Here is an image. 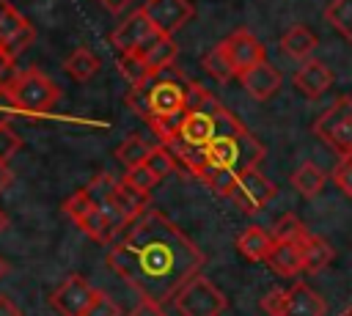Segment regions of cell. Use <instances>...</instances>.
<instances>
[{"label": "cell", "instance_id": "6da1fadb", "mask_svg": "<svg viewBox=\"0 0 352 316\" xmlns=\"http://www.w3.org/2000/svg\"><path fill=\"white\" fill-rule=\"evenodd\" d=\"M204 264L201 247L157 209H146L132 220L107 250V267L140 291L143 300L160 305L201 275Z\"/></svg>", "mask_w": 352, "mask_h": 316}, {"label": "cell", "instance_id": "7a4b0ae2", "mask_svg": "<svg viewBox=\"0 0 352 316\" xmlns=\"http://www.w3.org/2000/svg\"><path fill=\"white\" fill-rule=\"evenodd\" d=\"M126 102L146 121L162 118V115H182L184 102H187V82L160 71V74H151L148 80H143L140 85H135L126 93Z\"/></svg>", "mask_w": 352, "mask_h": 316}, {"label": "cell", "instance_id": "3957f363", "mask_svg": "<svg viewBox=\"0 0 352 316\" xmlns=\"http://www.w3.org/2000/svg\"><path fill=\"white\" fill-rule=\"evenodd\" d=\"M8 107L19 110V113H28V115H41V113H50L60 96L58 85L36 66L30 69H22L16 71L6 85H0Z\"/></svg>", "mask_w": 352, "mask_h": 316}, {"label": "cell", "instance_id": "277c9868", "mask_svg": "<svg viewBox=\"0 0 352 316\" xmlns=\"http://www.w3.org/2000/svg\"><path fill=\"white\" fill-rule=\"evenodd\" d=\"M206 151H209V165L212 168H223V170H234V173L256 168L264 159V146L242 124L236 129L214 137L206 146Z\"/></svg>", "mask_w": 352, "mask_h": 316}, {"label": "cell", "instance_id": "5b68a950", "mask_svg": "<svg viewBox=\"0 0 352 316\" xmlns=\"http://www.w3.org/2000/svg\"><path fill=\"white\" fill-rule=\"evenodd\" d=\"M236 126H239V121L214 99V102L206 104V107L184 110L179 137H182L184 143H190V146L206 148L214 137H220V135H226V132H231V129H236Z\"/></svg>", "mask_w": 352, "mask_h": 316}, {"label": "cell", "instance_id": "8992f818", "mask_svg": "<svg viewBox=\"0 0 352 316\" xmlns=\"http://www.w3.org/2000/svg\"><path fill=\"white\" fill-rule=\"evenodd\" d=\"M314 135L324 140L336 154L352 157V96H338L314 121Z\"/></svg>", "mask_w": 352, "mask_h": 316}, {"label": "cell", "instance_id": "52a82bcc", "mask_svg": "<svg viewBox=\"0 0 352 316\" xmlns=\"http://www.w3.org/2000/svg\"><path fill=\"white\" fill-rule=\"evenodd\" d=\"M173 305L179 316H220L228 302H226V294L206 275H195L173 297Z\"/></svg>", "mask_w": 352, "mask_h": 316}, {"label": "cell", "instance_id": "ba28073f", "mask_svg": "<svg viewBox=\"0 0 352 316\" xmlns=\"http://www.w3.org/2000/svg\"><path fill=\"white\" fill-rule=\"evenodd\" d=\"M63 212H66V217L88 236V239H94V242H102V245H113L116 242V228L110 225V220L94 206V201L88 198V192L85 190H77L74 195H69L66 201H63Z\"/></svg>", "mask_w": 352, "mask_h": 316}, {"label": "cell", "instance_id": "9c48e42d", "mask_svg": "<svg viewBox=\"0 0 352 316\" xmlns=\"http://www.w3.org/2000/svg\"><path fill=\"white\" fill-rule=\"evenodd\" d=\"M165 33L157 30V25L146 16V11H135L129 14L110 36V41L118 47V52H138V55H146Z\"/></svg>", "mask_w": 352, "mask_h": 316}, {"label": "cell", "instance_id": "30bf717a", "mask_svg": "<svg viewBox=\"0 0 352 316\" xmlns=\"http://www.w3.org/2000/svg\"><path fill=\"white\" fill-rule=\"evenodd\" d=\"M220 47H223L226 58L231 60L236 77H242V74L250 71L253 66L264 63V44H261L248 27L231 30V36H226V38L220 41Z\"/></svg>", "mask_w": 352, "mask_h": 316}, {"label": "cell", "instance_id": "8fae6325", "mask_svg": "<svg viewBox=\"0 0 352 316\" xmlns=\"http://www.w3.org/2000/svg\"><path fill=\"white\" fill-rule=\"evenodd\" d=\"M275 195H278V187L258 168H248L236 176V192L231 201H236L245 214H253V212L264 209Z\"/></svg>", "mask_w": 352, "mask_h": 316}, {"label": "cell", "instance_id": "7c38bea8", "mask_svg": "<svg viewBox=\"0 0 352 316\" xmlns=\"http://www.w3.org/2000/svg\"><path fill=\"white\" fill-rule=\"evenodd\" d=\"M96 289L82 278V275H69L52 294H50V305L60 313V316H85L88 305L94 302Z\"/></svg>", "mask_w": 352, "mask_h": 316}, {"label": "cell", "instance_id": "4fadbf2b", "mask_svg": "<svg viewBox=\"0 0 352 316\" xmlns=\"http://www.w3.org/2000/svg\"><path fill=\"white\" fill-rule=\"evenodd\" d=\"M143 11L157 25V30L165 33V36H170L173 30H179L195 14V8L190 5V0H146Z\"/></svg>", "mask_w": 352, "mask_h": 316}, {"label": "cell", "instance_id": "5bb4252c", "mask_svg": "<svg viewBox=\"0 0 352 316\" xmlns=\"http://www.w3.org/2000/svg\"><path fill=\"white\" fill-rule=\"evenodd\" d=\"M327 302L319 291H314L305 280H297L286 289V302H283V316H324Z\"/></svg>", "mask_w": 352, "mask_h": 316}, {"label": "cell", "instance_id": "9a60e30c", "mask_svg": "<svg viewBox=\"0 0 352 316\" xmlns=\"http://www.w3.org/2000/svg\"><path fill=\"white\" fill-rule=\"evenodd\" d=\"M292 82H294V88L300 93L316 99V96H322L333 85V71L322 60H302V66L294 71Z\"/></svg>", "mask_w": 352, "mask_h": 316}, {"label": "cell", "instance_id": "2e32d148", "mask_svg": "<svg viewBox=\"0 0 352 316\" xmlns=\"http://www.w3.org/2000/svg\"><path fill=\"white\" fill-rule=\"evenodd\" d=\"M239 80H242L245 91H248L253 99H258V102L275 96L278 88H280V71H278L272 63H267V60L258 63V66H253L250 71H245Z\"/></svg>", "mask_w": 352, "mask_h": 316}, {"label": "cell", "instance_id": "e0dca14e", "mask_svg": "<svg viewBox=\"0 0 352 316\" xmlns=\"http://www.w3.org/2000/svg\"><path fill=\"white\" fill-rule=\"evenodd\" d=\"M165 148L170 151V157H173L176 162L184 165V170H190L192 176H198V179H204V181H206L209 173L214 170V168L209 165V151L201 148V146H190V143H184L182 137H176V140L165 143Z\"/></svg>", "mask_w": 352, "mask_h": 316}, {"label": "cell", "instance_id": "ac0fdd59", "mask_svg": "<svg viewBox=\"0 0 352 316\" xmlns=\"http://www.w3.org/2000/svg\"><path fill=\"white\" fill-rule=\"evenodd\" d=\"M267 264L278 275L294 278V275L302 272V250H300L297 242H280V239H275V245H272V250L267 256Z\"/></svg>", "mask_w": 352, "mask_h": 316}, {"label": "cell", "instance_id": "d6986e66", "mask_svg": "<svg viewBox=\"0 0 352 316\" xmlns=\"http://www.w3.org/2000/svg\"><path fill=\"white\" fill-rule=\"evenodd\" d=\"M272 245H275L272 234H267V231L258 228V225H250V228H245V231L236 236V250H239L248 261H267Z\"/></svg>", "mask_w": 352, "mask_h": 316}, {"label": "cell", "instance_id": "ffe728a7", "mask_svg": "<svg viewBox=\"0 0 352 316\" xmlns=\"http://www.w3.org/2000/svg\"><path fill=\"white\" fill-rule=\"evenodd\" d=\"M300 250H302V272H319V269H324L330 261H333V247H330V242L327 239H322V236H316V234H311L308 231V236L300 242Z\"/></svg>", "mask_w": 352, "mask_h": 316}, {"label": "cell", "instance_id": "44dd1931", "mask_svg": "<svg viewBox=\"0 0 352 316\" xmlns=\"http://www.w3.org/2000/svg\"><path fill=\"white\" fill-rule=\"evenodd\" d=\"M292 187L302 195V198H314V195H319L322 190H324V173H322V168L316 165V162H311V159H305V162H300L297 168H294V173H292Z\"/></svg>", "mask_w": 352, "mask_h": 316}, {"label": "cell", "instance_id": "7402d4cb", "mask_svg": "<svg viewBox=\"0 0 352 316\" xmlns=\"http://www.w3.org/2000/svg\"><path fill=\"white\" fill-rule=\"evenodd\" d=\"M116 206L121 209V214L126 217V223L138 220L146 209H151V206H148V192L129 187L124 179L116 184Z\"/></svg>", "mask_w": 352, "mask_h": 316}, {"label": "cell", "instance_id": "603a6c76", "mask_svg": "<svg viewBox=\"0 0 352 316\" xmlns=\"http://www.w3.org/2000/svg\"><path fill=\"white\" fill-rule=\"evenodd\" d=\"M316 47V36L311 33V27L305 25H292L283 36H280V49L289 58H308Z\"/></svg>", "mask_w": 352, "mask_h": 316}, {"label": "cell", "instance_id": "cb8c5ba5", "mask_svg": "<svg viewBox=\"0 0 352 316\" xmlns=\"http://www.w3.org/2000/svg\"><path fill=\"white\" fill-rule=\"evenodd\" d=\"M63 69H66V74H69L72 80L85 82V80H91V77L99 71V58H96L88 47H77V49L66 58Z\"/></svg>", "mask_w": 352, "mask_h": 316}, {"label": "cell", "instance_id": "d4e9b609", "mask_svg": "<svg viewBox=\"0 0 352 316\" xmlns=\"http://www.w3.org/2000/svg\"><path fill=\"white\" fill-rule=\"evenodd\" d=\"M157 146H151L148 140H143L140 135H129L121 140V146L116 148V157L126 165V168H138V165H146L148 157L154 154Z\"/></svg>", "mask_w": 352, "mask_h": 316}, {"label": "cell", "instance_id": "484cf974", "mask_svg": "<svg viewBox=\"0 0 352 316\" xmlns=\"http://www.w3.org/2000/svg\"><path fill=\"white\" fill-rule=\"evenodd\" d=\"M176 52H179V47H176V41L170 38V36H162L146 55H140L143 60H146V66H148V74H160V71H165L170 63H173V58H176Z\"/></svg>", "mask_w": 352, "mask_h": 316}, {"label": "cell", "instance_id": "4316f807", "mask_svg": "<svg viewBox=\"0 0 352 316\" xmlns=\"http://www.w3.org/2000/svg\"><path fill=\"white\" fill-rule=\"evenodd\" d=\"M201 66H204V71H206L212 80H217V82H228L231 77H236V74H234V66H231V60L226 58V52H223L220 44L204 52Z\"/></svg>", "mask_w": 352, "mask_h": 316}, {"label": "cell", "instance_id": "83f0119b", "mask_svg": "<svg viewBox=\"0 0 352 316\" xmlns=\"http://www.w3.org/2000/svg\"><path fill=\"white\" fill-rule=\"evenodd\" d=\"M118 71H121V77H124L132 88L151 77L146 60H143L138 52H121V55H118Z\"/></svg>", "mask_w": 352, "mask_h": 316}, {"label": "cell", "instance_id": "f1b7e54d", "mask_svg": "<svg viewBox=\"0 0 352 316\" xmlns=\"http://www.w3.org/2000/svg\"><path fill=\"white\" fill-rule=\"evenodd\" d=\"M327 22L352 41V0H333L324 11Z\"/></svg>", "mask_w": 352, "mask_h": 316}, {"label": "cell", "instance_id": "f546056e", "mask_svg": "<svg viewBox=\"0 0 352 316\" xmlns=\"http://www.w3.org/2000/svg\"><path fill=\"white\" fill-rule=\"evenodd\" d=\"M308 236V228L294 217V214H286V217H280L278 223H275V228H272V239H280V242H302Z\"/></svg>", "mask_w": 352, "mask_h": 316}, {"label": "cell", "instance_id": "4dcf8cb0", "mask_svg": "<svg viewBox=\"0 0 352 316\" xmlns=\"http://www.w3.org/2000/svg\"><path fill=\"white\" fill-rule=\"evenodd\" d=\"M236 176H239V173H234V170L214 168V170L209 173V179H206V184H209V190H212L214 195H220V198H234V192H236Z\"/></svg>", "mask_w": 352, "mask_h": 316}, {"label": "cell", "instance_id": "1f68e13d", "mask_svg": "<svg viewBox=\"0 0 352 316\" xmlns=\"http://www.w3.org/2000/svg\"><path fill=\"white\" fill-rule=\"evenodd\" d=\"M124 181L129 184V187H135V190H143V192H148L160 179H157V173L148 168V165H138V168H129L126 170V176H124Z\"/></svg>", "mask_w": 352, "mask_h": 316}, {"label": "cell", "instance_id": "d6a6232c", "mask_svg": "<svg viewBox=\"0 0 352 316\" xmlns=\"http://www.w3.org/2000/svg\"><path fill=\"white\" fill-rule=\"evenodd\" d=\"M146 165H148V168L157 173V179H165V176H168V173L176 168V159L170 157V151H168L165 146H157V148H154V154L148 157V162H146Z\"/></svg>", "mask_w": 352, "mask_h": 316}, {"label": "cell", "instance_id": "836d02e7", "mask_svg": "<svg viewBox=\"0 0 352 316\" xmlns=\"http://www.w3.org/2000/svg\"><path fill=\"white\" fill-rule=\"evenodd\" d=\"M85 316H121V308L116 305V300H113L110 294L96 291L94 302H91L88 311H85Z\"/></svg>", "mask_w": 352, "mask_h": 316}, {"label": "cell", "instance_id": "e575fe53", "mask_svg": "<svg viewBox=\"0 0 352 316\" xmlns=\"http://www.w3.org/2000/svg\"><path fill=\"white\" fill-rule=\"evenodd\" d=\"M333 184L352 198V157H341L338 165L333 168Z\"/></svg>", "mask_w": 352, "mask_h": 316}, {"label": "cell", "instance_id": "d590c367", "mask_svg": "<svg viewBox=\"0 0 352 316\" xmlns=\"http://www.w3.org/2000/svg\"><path fill=\"white\" fill-rule=\"evenodd\" d=\"M19 146H22L19 135L8 124H0V162H8L19 151Z\"/></svg>", "mask_w": 352, "mask_h": 316}, {"label": "cell", "instance_id": "8d00e7d4", "mask_svg": "<svg viewBox=\"0 0 352 316\" xmlns=\"http://www.w3.org/2000/svg\"><path fill=\"white\" fill-rule=\"evenodd\" d=\"M283 302H286V289H270L261 297V311L267 316H283Z\"/></svg>", "mask_w": 352, "mask_h": 316}, {"label": "cell", "instance_id": "74e56055", "mask_svg": "<svg viewBox=\"0 0 352 316\" xmlns=\"http://www.w3.org/2000/svg\"><path fill=\"white\" fill-rule=\"evenodd\" d=\"M129 316H165V313H162V305H160V302H154V300H140V302L129 311Z\"/></svg>", "mask_w": 352, "mask_h": 316}, {"label": "cell", "instance_id": "f35d334b", "mask_svg": "<svg viewBox=\"0 0 352 316\" xmlns=\"http://www.w3.org/2000/svg\"><path fill=\"white\" fill-rule=\"evenodd\" d=\"M14 52H8L6 47H0V85H6L14 74Z\"/></svg>", "mask_w": 352, "mask_h": 316}, {"label": "cell", "instance_id": "ab89813d", "mask_svg": "<svg viewBox=\"0 0 352 316\" xmlns=\"http://www.w3.org/2000/svg\"><path fill=\"white\" fill-rule=\"evenodd\" d=\"M0 316H22L19 305L8 294H0Z\"/></svg>", "mask_w": 352, "mask_h": 316}, {"label": "cell", "instance_id": "60d3db41", "mask_svg": "<svg viewBox=\"0 0 352 316\" xmlns=\"http://www.w3.org/2000/svg\"><path fill=\"white\" fill-rule=\"evenodd\" d=\"M11 181H14V170H11V165H8V162H0V192H6Z\"/></svg>", "mask_w": 352, "mask_h": 316}, {"label": "cell", "instance_id": "b9f144b4", "mask_svg": "<svg viewBox=\"0 0 352 316\" xmlns=\"http://www.w3.org/2000/svg\"><path fill=\"white\" fill-rule=\"evenodd\" d=\"M99 3H102V5H107L110 11H116V14H118V11H121V8H126L132 0H99Z\"/></svg>", "mask_w": 352, "mask_h": 316}, {"label": "cell", "instance_id": "7bdbcfd3", "mask_svg": "<svg viewBox=\"0 0 352 316\" xmlns=\"http://www.w3.org/2000/svg\"><path fill=\"white\" fill-rule=\"evenodd\" d=\"M11 8H14V5H11L8 0H0V19H3V16H6V14L11 11Z\"/></svg>", "mask_w": 352, "mask_h": 316}, {"label": "cell", "instance_id": "ee69618b", "mask_svg": "<svg viewBox=\"0 0 352 316\" xmlns=\"http://www.w3.org/2000/svg\"><path fill=\"white\" fill-rule=\"evenodd\" d=\"M6 107H8V102H6V96H3V91H0V124H6V121H3V113H6Z\"/></svg>", "mask_w": 352, "mask_h": 316}, {"label": "cell", "instance_id": "f6af8a7d", "mask_svg": "<svg viewBox=\"0 0 352 316\" xmlns=\"http://www.w3.org/2000/svg\"><path fill=\"white\" fill-rule=\"evenodd\" d=\"M6 272H8V264H6V258H3V256H0V280H3V278H6Z\"/></svg>", "mask_w": 352, "mask_h": 316}, {"label": "cell", "instance_id": "bcb514c9", "mask_svg": "<svg viewBox=\"0 0 352 316\" xmlns=\"http://www.w3.org/2000/svg\"><path fill=\"white\" fill-rule=\"evenodd\" d=\"M6 225H8V220H6V214L0 212V234H3V228H6Z\"/></svg>", "mask_w": 352, "mask_h": 316}, {"label": "cell", "instance_id": "7dc6e473", "mask_svg": "<svg viewBox=\"0 0 352 316\" xmlns=\"http://www.w3.org/2000/svg\"><path fill=\"white\" fill-rule=\"evenodd\" d=\"M338 316H352V305H349V308H344V311H341Z\"/></svg>", "mask_w": 352, "mask_h": 316}]
</instances>
